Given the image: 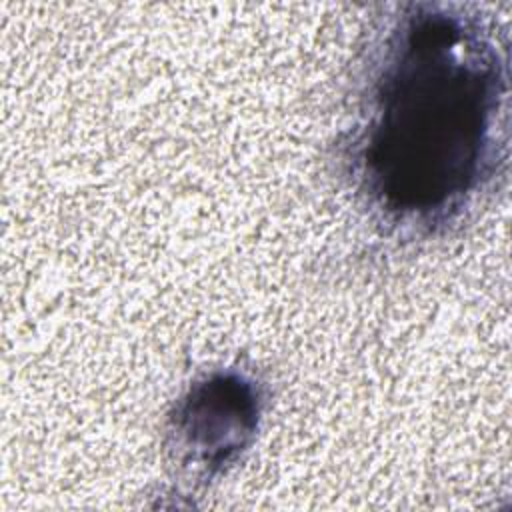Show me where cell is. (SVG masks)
I'll use <instances>...</instances> for the list:
<instances>
[{"mask_svg":"<svg viewBox=\"0 0 512 512\" xmlns=\"http://www.w3.org/2000/svg\"><path fill=\"white\" fill-rule=\"evenodd\" d=\"M342 162L368 210L430 234L494 176L506 64L476 16L404 4L368 56Z\"/></svg>","mask_w":512,"mask_h":512,"instance_id":"6da1fadb","label":"cell"},{"mask_svg":"<svg viewBox=\"0 0 512 512\" xmlns=\"http://www.w3.org/2000/svg\"><path fill=\"white\" fill-rule=\"evenodd\" d=\"M262 410L260 386L228 370L196 380L176 402L170 440L182 464L208 476L232 464L252 440Z\"/></svg>","mask_w":512,"mask_h":512,"instance_id":"7a4b0ae2","label":"cell"}]
</instances>
